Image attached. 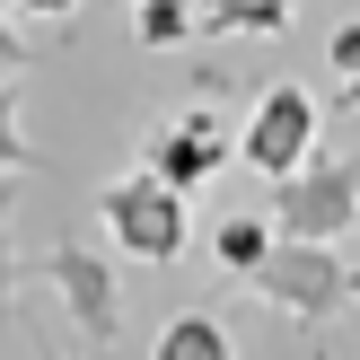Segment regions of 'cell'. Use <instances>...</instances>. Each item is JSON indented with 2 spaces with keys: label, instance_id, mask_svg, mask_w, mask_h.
<instances>
[{
  "label": "cell",
  "instance_id": "obj_16",
  "mask_svg": "<svg viewBox=\"0 0 360 360\" xmlns=\"http://www.w3.org/2000/svg\"><path fill=\"white\" fill-rule=\"evenodd\" d=\"M334 88H343V105H352V115H360V70H352V79H334Z\"/></svg>",
  "mask_w": 360,
  "mask_h": 360
},
{
  "label": "cell",
  "instance_id": "obj_9",
  "mask_svg": "<svg viewBox=\"0 0 360 360\" xmlns=\"http://www.w3.org/2000/svg\"><path fill=\"white\" fill-rule=\"evenodd\" d=\"M264 246H273V220H255V211H238V220L211 229V264H220V273H238V281L264 264Z\"/></svg>",
  "mask_w": 360,
  "mask_h": 360
},
{
  "label": "cell",
  "instance_id": "obj_15",
  "mask_svg": "<svg viewBox=\"0 0 360 360\" xmlns=\"http://www.w3.org/2000/svg\"><path fill=\"white\" fill-rule=\"evenodd\" d=\"M0 9H9V18H70L79 0H0Z\"/></svg>",
  "mask_w": 360,
  "mask_h": 360
},
{
  "label": "cell",
  "instance_id": "obj_7",
  "mask_svg": "<svg viewBox=\"0 0 360 360\" xmlns=\"http://www.w3.org/2000/svg\"><path fill=\"white\" fill-rule=\"evenodd\" d=\"M150 360H238V343H229V326L211 308H176L167 326H158Z\"/></svg>",
  "mask_w": 360,
  "mask_h": 360
},
{
  "label": "cell",
  "instance_id": "obj_1",
  "mask_svg": "<svg viewBox=\"0 0 360 360\" xmlns=\"http://www.w3.org/2000/svg\"><path fill=\"white\" fill-rule=\"evenodd\" d=\"M246 290L273 299L281 316H290L299 334H308V352L326 360V326L352 308V264L334 255V246H299V238H273L264 246V264L246 273Z\"/></svg>",
  "mask_w": 360,
  "mask_h": 360
},
{
  "label": "cell",
  "instance_id": "obj_6",
  "mask_svg": "<svg viewBox=\"0 0 360 360\" xmlns=\"http://www.w3.org/2000/svg\"><path fill=\"white\" fill-rule=\"evenodd\" d=\"M308 150H316V97L299 79H273L255 97V115H246V132H238V158L255 176H290Z\"/></svg>",
  "mask_w": 360,
  "mask_h": 360
},
{
  "label": "cell",
  "instance_id": "obj_3",
  "mask_svg": "<svg viewBox=\"0 0 360 360\" xmlns=\"http://www.w3.org/2000/svg\"><path fill=\"white\" fill-rule=\"evenodd\" d=\"M97 229H105V238H115L132 264H176V255H185V238H193L185 193H176V185H158L150 167L115 176V185L97 193Z\"/></svg>",
  "mask_w": 360,
  "mask_h": 360
},
{
  "label": "cell",
  "instance_id": "obj_13",
  "mask_svg": "<svg viewBox=\"0 0 360 360\" xmlns=\"http://www.w3.org/2000/svg\"><path fill=\"white\" fill-rule=\"evenodd\" d=\"M326 62H334V79H352V70H360V18H343V27L326 35Z\"/></svg>",
  "mask_w": 360,
  "mask_h": 360
},
{
  "label": "cell",
  "instance_id": "obj_12",
  "mask_svg": "<svg viewBox=\"0 0 360 360\" xmlns=\"http://www.w3.org/2000/svg\"><path fill=\"white\" fill-rule=\"evenodd\" d=\"M18 167H44V158H35L27 132H18V88L0 79V176H18Z\"/></svg>",
  "mask_w": 360,
  "mask_h": 360
},
{
  "label": "cell",
  "instance_id": "obj_10",
  "mask_svg": "<svg viewBox=\"0 0 360 360\" xmlns=\"http://www.w3.org/2000/svg\"><path fill=\"white\" fill-rule=\"evenodd\" d=\"M132 35H141L150 53L193 44V0H132Z\"/></svg>",
  "mask_w": 360,
  "mask_h": 360
},
{
  "label": "cell",
  "instance_id": "obj_2",
  "mask_svg": "<svg viewBox=\"0 0 360 360\" xmlns=\"http://www.w3.org/2000/svg\"><path fill=\"white\" fill-rule=\"evenodd\" d=\"M352 220H360V158L308 150L290 176H273V238H299V246H334Z\"/></svg>",
  "mask_w": 360,
  "mask_h": 360
},
{
  "label": "cell",
  "instance_id": "obj_5",
  "mask_svg": "<svg viewBox=\"0 0 360 360\" xmlns=\"http://www.w3.org/2000/svg\"><path fill=\"white\" fill-rule=\"evenodd\" d=\"M229 150H238V141H229L220 105H202V97H193V105H185V115H176V123H158V132L141 141V167H150L158 185L193 193V185H211V176L229 167Z\"/></svg>",
  "mask_w": 360,
  "mask_h": 360
},
{
  "label": "cell",
  "instance_id": "obj_8",
  "mask_svg": "<svg viewBox=\"0 0 360 360\" xmlns=\"http://www.w3.org/2000/svg\"><path fill=\"white\" fill-rule=\"evenodd\" d=\"M290 9L299 0H202V18L220 35H255V44H273V35L290 27Z\"/></svg>",
  "mask_w": 360,
  "mask_h": 360
},
{
  "label": "cell",
  "instance_id": "obj_17",
  "mask_svg": "<svg viewBox=\"0 0 360 360\" xmlns=\"http://www.w3.org/2000/svg\"><path fill=\"white\" fill-rule=\"evenodd\" d=\"M44 360H62V352H44ZM70 360H115V352H97V343H88V352H70Z\"/></svg>",
  "mask_w": 360,
  "mask_h": 360
},
{
  "label": "cell",
  "instance_id": "obj_4",
  "mask_svg": "<svg viewBox=\"0 0 360 360\" xmlns=\"http://www.w3.org/2000/svg\"><path fill=\"white\" fill-rule=\"evenodd\" d=\"M44 281L62 290V316H70V326H79L97 352H115V334H123V281H115V264H105V246L53 238L44 246Z\"/></svg>",
  "mask_w": 360,
  "mask_h": 360
},
{
  "label": "cell",
  "instance_id": "obj_18",
  "mask_svg": "<svg viewBox=\"0 0 360 360\" xmlns=\"http://www.w3.org/2000/svg\"><path fill=\"white\" fill-rule=\"evenodd\" d=\"M352 299H360V273H352Z\"/></svg>",
  "mask_w": 360,
  "mask_h": 360
},
{
  "label": "cell",
  "instance_id": "obj_11",
  "mask_svg": "<svg viewBox=\"0 0 360 360\" xmlns=\"http://www.w3.org/2000/svg\"><path fill=\"white\" fill-rule=\"evenodd\" d=\"M9 229H18V185L0 176V343H9V316H18V246H9Z\"/></svg>",
  "mask_w": 360,
  "mask_h": 360
},
{
  "label": "cell",
  "instance_id": "obj_14",
  "mask_svg": "<svg viewBox=\"0 0 360 360\" xmlns=\"http://www.w3.org/2000/svg\"><path fill=\"white\" fill-rule=\"evenodd\" d=\"M27 62H35V44H27V35L9 27V9H0V79H18Z\"/></svg>",
  "mask_w": 360,
  "mask_h": 360
}]
</instances>
